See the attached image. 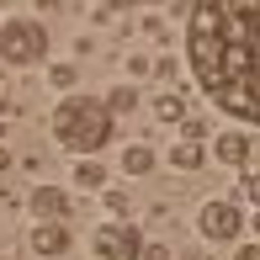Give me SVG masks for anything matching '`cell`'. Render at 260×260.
Instances as JSON below:
<instances>
[{
	"label": "cell",
	"mask_w": 260,
	"mask_h": 260,
	"mask_svg": "<svg viewBox=\"0 0 260 260\" xmlns=\"http://www.w3.org/2000/svg\"><path fill=\"white\" fill-rule=\"evenodd\" d=\"M255 0H191L186 16V64L212 106L255 127L260 80H255Z\"/></svg>",
	"instance_id": "1"
},
{
	"label": "cell",
	"mask_w": 260,
	"mask_h": 260,
	"mask_svg": "<svg viewBox=\"0 0 260 260\" xmlns=\"http://www.w3.org/2000/svg\"><path fill=\"white\" fill-rule=\"evenodd\" d=\"M112 112L96 101V96H64L53 106V138L64 154L75 159H96L106 144H112Z\"/></svg>",
	"instance_id": "2"
},
{
	"label": "cell",
	"mask_w": 260,
	"mask_h": 260,
	"mask_svg": "<svg viewBox=\"0 0 260 260\" xmlns=\"http://www.w3.org/2000/svg\"><path fill=\"white\" fill-rule=\"evenodd\" d=\"M48 58V27L32 16H6L0 21V64L11 69H32Z\"/></svg>",
	"instance_id": "3"
},
{
	"label": "cell",
	"mask_w": 260,
	"mask_h": 260,
	"mask_svg": "<svg viewBox=\"0 0 260 260\" xmlns=\"http://www.w3.org/2000/svg\"><path fill=\"white\" fill-rule=\"evenodd\" d=\"M197 234H202V239H218V244L239 239V234H244V212H239V202H223V197L202 202V212H197Z\"/></svg>",
	"instance_id": "4"
},
{
	"label": "cell",
	"mask_w": 260,
	"mask_h": 260,
	"mask_svg": "<svg viewBox=\"0 0 260 260\" xmlns=\"http://www.w3.org/2000/svg\"><path fill=\"white\" fill-rule=\"evenodd\" d=\"M90 250H96V260H138L144 255V239H138L133 223H101Z\"/></svg>",
	"instance_id": "5"
},
{
	"label": "cell",
	"mask_w": 260,
	"mask_h": 260,
	"mask_svg": "<svg viewBox=\"0 0 260 260\" xmlns=\"http://www.w3.org/2000/svg\"><path fill=\"white\" fill-rule=\"evenodd\" d=\"M27 212H32L38 223H64V218H69V191H58V186H32Z\"/></svg>",
	"instance_id": "6"
},
{
	"label": "cell",
	"mask_w": 260,
	"mask_h": 260,
	"mask_svg": "<svg viewBox=\"0 0 260 260\" xmlns=\"http://www.w3.org/2000/svg\"><path fill=\"white\" fill-rule=\"evenodd\" d=\"M69 229L64 223H32V255H43V260H53V255H64L69 250Z\"/></svg>",
	"instance_id": "7"
},
{
	"label": "cell",
	"mask_w": 260,
	"mask_h": 260,
	"mask_svg": "<svg viewBox=\"0 0 260 260\" xmlns=\"http://www.w3.org/2000/svg\"><path fill=\"white\" fill-rule=\"evenodd\" d=\"M250 149H255L250 133H223L218 138V159L223 165H250Z\"/></svg>",
	"instance_id": "8"
},
{
	"label": "cell",
	"mask_w": 260,
	"mask_h": 260,
	"mask_svg": "<svg viewBox=\"0 0 260 260\" xmlns=\"http://www.w3.org/2000/svg\"><path fill=\"white\" fill-rule=\"evenodd\" d=\"M154 170V149L149 144H127L122 149V175H149Z\"/></svg>",
	"instance_id": "9"
},
{
	"label": "cell",
	"mask_w": 260,
	"mask_h": 260,
	"mask_svg": "<svg viewBox=\"0 0 260 260\" xmlns=\"http://www.w3.org/2000/svg\"><path fill=\"white\" fill-rule=\"evenodd\" d=\"M170 165H181V170H202V144H197V138H181V144L170 149Z\"/></svg>",
	"instance_id": "10"
},
{
	"label": "cell",
	"mask_w": 260,
	"mask_h": 260,
	"mask_svg": "<svg viewBox=\"0 0 260 260\" xmlns=\"http://www.w3.org/2000/svg\"><path fill=\"white\" fill-rule=\"evenodd\" d=\"M75 186H85V191H101V186H106V170H101L96 159H80V165H75Z\"/></svg>",
	"instance_id": "11"
},
{
	"label": "cell",
	"mask_w": 260,
	"mask_h": 260,
	"mask_svg": "<svg viewBox=\"0 0 260 260\" xmlns=\"http://www.w3.org/2000/svg\"><path fill=\"white\" fill-rule=\"evenodd\" d=\"M154 117H159V122H181V117H186V101L175 96V90H165V96L154 101Z\"/></svg>",
	"instance_id": "12"
},
{
	"label": "cell",
	"mask_w": 260,
	"mask_h": 260,
	"mask_svg": "<svg viewBox=\"0 0 260 260\" xmlns=\"http://www.w3.org/2000/svg\"><path fill=\"white\" fill-rule=\"evenodd\" d=\"M101 106H106V112H117V117H122V112H133V106H138V90H127V85H117V90H112V96H106Z\"/></svg>",
	"instance_id": "13"
},
{
	"label": "cell",
	"mask_w": 260,
	"mask_h": 260,
	"mask_svg": "<svg viewBox=\"0 0 260 260\" xmlns=\"http://www.w3.org/2000/svg\"><path fill=\"white\" fill-rule=\"evenodd\" d=\"M53 85H58V90L75 85V64H53Z\"/></svg>",
	"instance_id": "14"
},
{
	"label": "cell",
	"mask_w": 260,
	"mask_h": 260,
	"mask_svg": "<svg viewBox=\"0 0 260 260\" xmlns=\"http://www.w3.org/2000/svg\"><path fill=\"white\" fill-rule=\"evenodd\" d=\"M106 207H112V212H117V218H122V212H127V207H133V202H127V191H106Z\"/></svg>",
	"instance_id": "15"
},
{
	"label": "cell",
	"mask_w": 260,
	"mask_h": 260,
	"mask_svg": "<svg viewBox=\"0 0 260 260\" xmlns=\"http://www.w3.org/2000/svg\"><path fill=\"white\" fill-rule=\"evenodd\" d=\"M234 260H260V244H255V239H244V250L234 255Z\"/></svg>",
	"instance_id": "16"
},
{
	"label": "cell",
	"mask_w": 260,
	"mask_h": 260,
	"mask_svg": "<svg viewBox=\"0 0 260 260\" xmlns=\"http://www.w3.org/2000/svg\"><path fill=\"white\" fill-rule=\"evenodd\" d=\"M106 6H117V11H127V6H133V0H106Z\"/></svg>",
	"instance_id": "17"
},
{
	"label": "cell",
	"mask_w": 260,
	"mask_h": 260,
	"mask_svg": "<svg viewBox=\"0 0 260 260\" xmlns=\"http://www.w3.org/2000/svg\"><path fill=\"white\" fill-rule=\"evenodd\" d=\"M0 170H11V154H6V149H0Z\"/></svg>",
	"instance_id": "18"
}]
</instances>
